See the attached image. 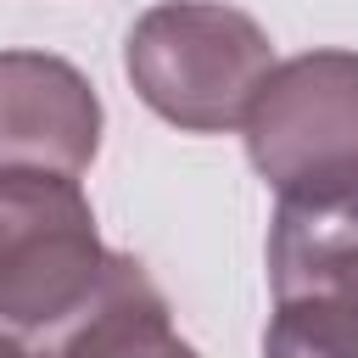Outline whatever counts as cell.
Masks as SVG:
<instances>
[{
    "label": "cell",
    "mask_w": 358,
    "mask_h": 358,
    "mask_svg": "<svg viewBox=\"0 0 358 358\" xmlns=\"http://www.w3.org/2000/svg\"><path fill=\"white\" fill-rule=\"evenodd\" d=\"M123 73L162 123L185 134H229L274 73V45L257 17L224 0H162L134 17Z\"/></svg>",
    "instance_id": "7a4b0ae2"
},
{
    "label": "cell",
    "mask_w": 358,
    "mask_h": 358,
    "mask_svg": "<svg viewBox=\"0 0 358 358\" xmlns=\"http://www.w3.org/2000/svg\"><path fill=\"white\" fill-rule=\"evenodd\" d=\"M95 84L50 50H0V173H67L78 179L101 151Z\"/></svg>",
    "instance_id": "277c9868"
},
{
    "label": "cell",
    "mask_w": 358,
    "mask_h": 358,
    "mask_svg": "<svg viewBox=\"0 0 358 358\" xmlns=\"http://www.w3.org/2000/svg\"><path fill=\"white\" fill-rule=\"evenodd\" d=\"M134 257L106 252L95 207L67 173H0V336L22 358H62Z\"/></svg>",
    "instance_id": "6da1fadb"
},
{
    "label": "cell",
    "mask_w": 358,
    "mask_h": 358,
    "mask_svg": "<svg viewBox=\"0 0 358 358\" xmlns=\"http://www.w3.org/2000/svg\"><path fill=\"white\" fill-rule=\"evenodd\" d=\"M268 285L274 308H313L358 330V190L274 207Z\"/></svg>",
    "instance_id": "5b68a950"
},
{
    "label": "cell",
    "mask_w": 358,
    "mask_h": 358,
    "mask_svg": "<svg viewBox=\"0 0 358 358\" xmlns=\"http://www.w3.org/2000/svg\"><path fill=\"white\" fill-rule=\"evenodd\" d=\"M241 129L252 168L280 201L358 190V50H302L280 62Z\"/></svg>",
    "instance_id": "3957f363"
},
{
    "label": "cell",
    "mask_w": 358,
    "mask_h": 358,
    "mask_svg": "<svg viewBox=\"0 0 358 358\" xmlns=\"http://www.w3.org/2000/svg\"><path fill=\"white\" fill-rule=\"evenodd\" d=\"M263 358H358V330L313 308H274Z\"/></svg>",
    "instance_id": "52a82bcc"
},
{
    "label": "cell",
    "mask_w": 358,
    "mask_h": 358,
    "mask_svg": "<svg viewBox=\"0 0 358 358\" xmlns=\"http://www.w3.org/2000/svg\"><path fill=\"white\" fill-rule=\"evenodd\" d=\"M0 358H22V352H17V347H11L6 336H0Z\"/></svg>",
    "instance_id": "ba28073f"
},
{
    "label": "cell",
    "mask_w": 358,
    "mask_h": 358,
    "mask_svg": "<svg viewBox=\"0 0 358 358\" xmlns=\"http://www.w3.org/2000/svg\"><path fill=\"white\" fill-rule=\"evenodd\" d=\"M62 358H201V352L185 336H173L162 291L151 285V274L140 263H129V274L117 280L106 308L78 330V341Z\"/></svg>",
    "instance_id": "8992f818"
}]
</instances>
